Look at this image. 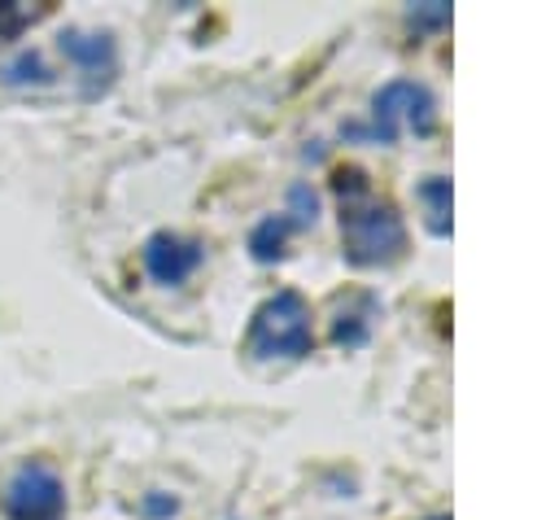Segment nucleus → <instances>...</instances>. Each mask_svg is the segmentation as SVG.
Instances as JSON below:
<instances>
[{
	"instance_id": "f257e3e1",
	"label": "nucleus",
	"mask_w": 559,
	"mask_h": 520,
	"mask_svg": "<svg viewBox=\"0 0 559 520\" xmlns=\"http://www.w3.org/2000/svg\"><path fill=\"white\" fill-rule=\"evenodd\" d=\"M336 197H341V236H345V258L358 267H376V262H393L406 249V232L402 218L389 201H380L367 184V175L358 166L336 170L332 179Z\"/></svg>"
},
{
	"instance_id": "f03ea898",
	"label": "nucleus",
	"mask_w": 559,
	"mask_h": 520,
	"mask_svg": "<svg viewBox=\"0 0 559 520\" xmlns=\"http://www.w3.org/2000/svg\"><path fill=\"white\" fill-rule=\"evenodd\" d=\"M245 345L258 358H301V354H310L314 332H310V306H306V297L293 293V288H280L275 297H266L253 310V323H249Z\"/></svg>"
},
{
	"instance_id": "7ed1b4c3",
	"label": "nucleus",
	"mask_w": 559,
	"mask_h": 520,
	"mask_svg": "<svg viewBox=\"0 0 559 520\" xmlns=\"http://www.w3.org/2000/svg\"><path fill=\"white\" fill-rule=\"evenodd\" d=\"M9 520H61L66 516V485L48 463H22L0 494Z\"/></svg>"
},
{
	"instance_id": "20e7f679",
	"label": "nucleus",
	"mask_w": 559,
	"mask_h": 520,
	"mask_svg": "<svg viewBox=\"0 0 559 520\" xmlns=\"http://www.w3.org/2000/svg\"><path fill=\"white\" fill-rule=\"evenodd\" d=\"M201 267V245L175 232H153L144 240V271L157 284H183Z\"/></svg>"
},
{
	"instance_id": "39448f33",
	"label": "nucleus",
	"mask_w": 559,
	"mask_h": 520,
	"mask_svg": "<svg viewBox=\"0 0 559 520\" xmlns=\"http://www.w3.org/2000/svg\"><path fill=\"white\" fill-rule=\"evenodd\" d=\"M57 44H61V52H66L79 70L92 74L87 96H96V92L109 83V74H114V39H109L105 31H61Z\"/></svg>"
},
{
	"instance_id": "423d86ee",
	"label": "nucleus",
	"mask_w": 559,
	"mask_h": 520,
	"mask_svg": "<svg viewBox=\"0 0 559 520\" xmlns=\"http://www.w3.org/2000/svg\"><path fill=\"white\" fill-rule=\"evenodd\" d=\"M52 74H48V66H44V57L39 52H17L4 70H0V83H13V87H22V83H48Z\"/></svg>"
},
{
	"instance_id": "0eeeda50",
	"label": "nucleus",
	"mask_w": 559,
	"mask_h": 520,
	"mask_svg": "<svg viewBox=\"0 0 559 520\" xmlns=\"http://www.w3.org/2000/svg\"><path fill=\"white\" fill-rule=\"evenodd\" d=\"M39 17V9H31V4H13V0H4L0 4V44H9V39H17L31 22Z\"/></svg>"
},
{
	"instance_id": "6e6552de",
	"label": "nucleus",
	"mask_w": 559,
	"mask_h": 520,
	"mask_svg": "<svg viewBox=\"0 0 559 520\" xmlns=\"http://www.w3.org/2000/svg\"><path fill=\"white\" fill-rule=\"evenodd\" d=\"M284 232H288V223H284V218H266V223H258V227H253V236H249L253 253H258V258H275V253H280V245H284Z\"/></svg>"
},
{
	"instance_id": "1a4fd4ad",
	"label": "nucleus",
	"mask_w": 559,
	"mask_h": 520,
	"mask_svg": "<svg viewBox=\"0 0 559 520\" xmlns=\"http://www.w3.org/2000/svg\"><path fill=\"white\" fill-rule=\"evenodd\" d=\"M144 511H148V516H166V511H175V503H166V498H148Z\"/></svg>"
}]
</instances>
